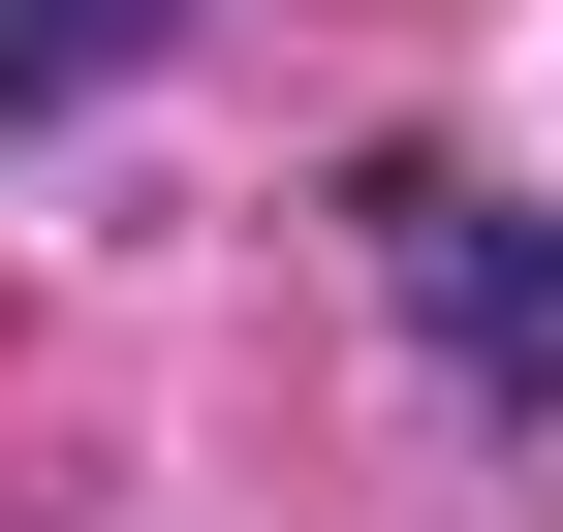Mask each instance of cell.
I'll return each mask as SVG.
<instances>
[{
	"label": "cell",
	"mask_w": 563,
	"mask_h": 532,
	"mask_svg": "<svg viewBox=\"0 0 563 532\" xmlns=\"http://www.w3.org/2000/svg\"><path fill=\"white\" fill-rule=\"evenodd\" d=\"M157 63V0H0V95H125Z\"/></svg>",
	"instance_id": "cell-2"
},
{
	"label": "cell",
	"mask_w": 563,
	"mask_h": 532,
	"mask_svg": "<svg viewBox=\"0 0 563 532\" xmlns=\"http://www.w3.org/2000/svg\"><path fill=\"white\" fill-rule=\"evenodd\" d=\"M407 220V282H439V345H501V376H563V251H501L470 188H376Z\"/></svg>",
	"instance_id": "cell-1"
}]
</instances>
